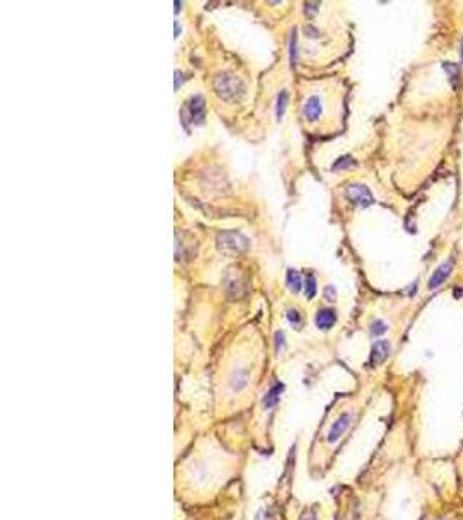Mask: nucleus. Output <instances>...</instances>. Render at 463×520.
Listing matches in <instances>:
<instances>
[{
    "instance_id": "obj_4",
    "label": "nucleus",
    "mask_w": 463,
    "mask_h": 520,
    "mask_svg": "<svg viewBox=\"0 0 463 520\" xmlns=\"http://www.w3.org/2000/svg\"><path fill=\"white\" fill-rule=\"evenodd\" d=\"M186 111H187V115H189L191 122L201 123L203 118H205V101H203V97L194 96L193 99L189 101V104H187Z\"/></svg>"
},
{
    "instance_id": "obj_2",
    "label": "nucleus",
    "mask_w": 463,
    "mask_h": 520,
    "mask_svg": "<svg viewBox=\"0 0 463 520\" xmlns=\"http://www.w3.org/2000/svg\"><path fill=\"white\" fill-rule=\"evenodd\" d=\"M215 90L220 94L224 99H236L238 90H242L240 82L231 75H220L215 78Z\"/></svg>"
},
{
    "instance_id": "obj_17",
    "label": "nucleus",
    "mask_w": 463,
    "mask_h": 520,
    "mask_svg": "<svg viewBox=\"0 0 463 520\" xmlns=\"http://www.w3.org/2000/svg\"><path fill=\"white\" fill-rule=\"evenodd\" d=\"M288 321L292 323V325H299L300 318L299 314H297V311H288Z\"/></svg>"
},
{
    "instance_id": "obj_10",
    "label": "nucleus",
    "mask_w": 463,
    "mask_h": 520,
    "mask_svg": "<svg viewBox=\"0 0 463 520\" xmlns=\"http://www.w3.org/2000/svg\"><path fill=\"white\" fill-rule=\"evenodd\" d=\"M281 392H283V385H281V383H276V385L271 387L269 392H267V394L264 395V401H262V406H264V409L274 408V406L280 402Z\"/></svg>"
},
{
    "instance_id": "obj_11",
    "label": "nucleus",
    "mask_w": 463,
    "mask_h": 520,
    "mask_svg": "<svg viewBox=\"0 0 463 520\" xmlns=\"http://www.w3.org/2000/svg\"><path fill=\"white\" fill-rule=\"evenodd\" d=\"M444 70H446L447 78H449L453 89H458L460 87V66L453 65V63H444Z\"/></svg>"
},
{
    "instance_id": "obj_20",
    "label": "nucleus",
    "mask_w": 463,
    "mask_h": 520,
    "mask_svg": "<svg viewBox=\"0 0 463 520\" xmlns=\"http://www.w3.org/2000/svg\"><path fill=\"white\" fill-rule=\"evenodd\" d=\"M283 344V333H278L276 335V349L280 350V345Z\"/></svg>"
},
{
    "instance_id": "obj_12",
    "label": "nucleus",
    "mask_w": 463,
    "mask_h": 520,
    "mask_svg": "<svg viewBox=\"0 0 463 520\" xmlns=\"http://www.w3.org/2000/svg\"><path fill=\"white\" fill-rule=\"evenodd\" d=\"M287 283H288V288L292 292H299L300 286H302V280H300V274L297 273L295 269H290L287 274Z\"/></svg>"
},
{
    "instance_id": "obj_3",
    "label": "nucleus",
    "mask_w": 463,
    "mask_h": 520,
    "mask_svg": "<svg viewBox=\"0 0 463 520\" xmlns=\"http://www.w3.org/2000/svg\"><path fill=\"white\" fill-rule=\"evenodd\" d=\"M345 194L347 198L351 199L352 203L359 206H370L373 203V196H371L370 189L363 184H349L347 189H345Z\"/></svg>"
},
{
    "instance_id": "obj_6",
    "label": "nucleus",
    "mask_w": 463,
    "mask_h": 520,
    "mask_svg": "<svg viewBox=\"0 0 463 520\" xmlns=\"http://www.w3.org/2000/svg\"><path fill=\"white\" fill-rule=\"evenodd\" d=\"M390 352V344L387 340H378L375 342L373 349H371V366H378V364H382L383 361L387 359V356H389Z\"/></svg>"
},
{
    "instance_id": "obj_9",
    "label": "nucleus",
    "mask_w": 463,
    "mask_h": 520,
    "mask_svg": "<svg viewBox=\"0 0 463 520\" xmlns=\"http://www.w3.org/2000/svg\"><path fill=\"white\" fill-rule=\"evenodd\" d=\"M337 321V314H335L331 309H321V311L316 314V325L321 330H330L331 326Z\"/></svg>"
},
{
    "instance_id": "obj_16",
    "label": "nucleus",
    "mask_w": 463,
    "mask_h": 520,
    "mask_svg": "<svg viewBox=\"0 0 463 520\" xmlns=\"http://www.w3.org/2000/svg\"><path fill=\"white\" fill-rule=\"evenodd\" d=\"M385 331H387V326L383 321H375L373 325H371V333L373 335H382L385 333Z\"/></svg>"
},
{
    "instance_id": "obj_5",
    "label": "nucleus",
    "mask_w": 463,
    "mask_h": 520,
    "mask_svg": "<svg viewBox=\"0 0 463 520\" xmlns=\"http://www.w3.org/2000/svg\"><path fill=\"white\" fill-rule=\"evenodd\" d=\"M351 420H352V414H349V413L342 414V416L338 418V420L335 421L333 425H331V428L328 432V442H337V440L340 439L342 433H344L349 428V425H351Z\"/></svg>"
},
{
    "instance_id": "obj_15",
    "label": "nucleus",
    "mask_w": 463,
    "mask_h": 520,
    "mask_svg": "<svg viewBox=\"0 0 463 520\" xmlns=\"http://www.w3.org/2000/svg\"><path fill=\"white\" fill-rule=\"evenodd\" d=\"M316 295V280L314 276H307L306 281V297L307 299H312Z\"/></svg>"
},
{
    "instance_id": "obj_8",
    "label": "nucleus",
    "mask_w": 463,
    "mask_h": 520,
    "mask_svg": "<svg viewBox=\"0 0 463 520\" xmlns=\"http://www.w3.org/2000/svg\"><path fill=\"white\" fill-rule=\"evenodd\" d=\"M449 273H451V262H444V264H441V266H439L437 269L434 271V274H432L430 281H428V288H430V290L439 288V286H441L442 283L447 280Z\"/></svg>"
},
{
    "instance_id": "obj_14",
    "label": "nucleus",
    "mask_w": 463,
    "mask_h": 520,
    "mask_svg": "<svg viewBox=\"0 0 463 520\" xmlns=\"http://www.w3.org/2000/svg\"><path fill=\"white\" fill-rule=\"evenodd\" d=\"M231 385H233V389H235V390L243 389V387L247 385V373L243 371L242 375H235V378H233Z\"/></svg>"
},
{
    "instance_id": "obj_13",
    "label": "nucleus",
    "mask_w": 463,
    "mask_h": 520,
    "mask_svg": "<svg viewBox=\"0 0 463 520\" xmlns=\"http://www.w3.org/2000/svg\"><path fill=\"white\" fill-rule=\"evenodd\" d=\"M287 103H288L287 90H281L280 96H278V101H276V116H278V118H281V116H283L285 109H287Z\"/></svg>"
},
{
    "instance_id": "obj_19",
    "label": "nucleus",
    "mask_w": 463,
    "mask_h": 520,
    "mask_svg": "<svg viewBox=\"0 0 463 520\" xmlns=\"http://www.w3.org/2000/svg\"><path fill=\"white\" fill-rule=\"evenodd\" d=\"M300 520H316V513H314V511H306Z\"/></svg>"
},
{
    "instance_id": "obj_7",
    "label": "nucleus",
    "mask_w": 463,
    "mask_h": 520,
    "mask_svg": "<svg viewBox=\"0 0 463 520\" xmlns=\"http://www.w3.org/2000/svg\"><path fill=\"white\" fill-rule=\"evenodd\" d=\"M323 113V106H321V99L318 96H311L309 99L304 103V115H306L307 120L314 122L321 116Z\"/></svg>"
},
{
    "instance_id": "obj_1",
    "label": "nucleus",
    "mask_w": 463,
    "mask_h": 520,
    "mask_svg": "<svg viewBox=\"0 0 463 520\" xmlns=\"http://www.w3.org/2000/svg\"><path fill=\"white\" fill-rule=\"evenodd\" d=\"M219 246L224 251H231V253H240V251L248 248V239L243 238L240 232H224L219 236Z\"/></svg>"
},
{
    "instance_id": "obj_18",
    "label": "nucleus",
    "mask_w": 463,
    "mask_h": 520,
    "mask_svg": "<svg viewBox=\"0 0 463 520\" xmlns=\"http://www.w3.org/2000/svg\"><path fill=\"white\" fill-rule=\"evenodd\" d=\"M325 297H326V300H330V302H331V300H335V290L331 288V286H326Z\"/></svg>"
}]
</instances>
